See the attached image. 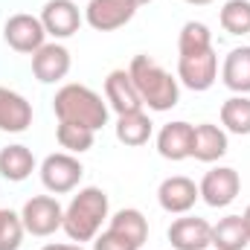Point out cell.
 Wrapping results in <instances>:
<instances>
[{
	"instance_id": "obj_12",
	"label": "cell",
	"mask_w": 250,
	"mask_h": 250,
	"mask_svg": "<svg viewBox=\"0 0 250 250\" xmlns=\"http://www.w3.org/2000/svg\"><path fill=\"white\" fill-rule=\"evenodd\" d=\"M166 236L175 250H207L212 245V224L198 215H184L172 221Z\"/></svg>"
},
{
	"instance_id": "obj_30",
	"label": "cell",
	"mask_w": 250,
	"mask_h": 250,
	"mask_svg": "<svg viewBox=\"0 0 250 250\" xmlns=\"http://www.w3.org/2000/svg\"><path fill=\"white\" fill-rule=\"evenodd\" d=\"M242 218H245V227H248V236H250V204H248V209L242 212Z\"/></svg>"
},
{
	"instance_id": "obj_31",
	"label": "cell",
	"mask_w": 250,
	"mask_h": 250,
	"mask_svg": "<svg viewBox=\"0 0 250 250\" xmlns=\"http://www.w3.org/2000/svg\"><path fill=\"white\" fill-rule=\"evenodd\" d=\"M184 3H189V6H209L212 0H184Z\"/></svg>"
},
{
	"instance_id": "obj_9",
	"label": "cell",
	"mask_w": 250,
	"mask_h": 250,
	"mask_svg": "<svg viewBox=\"0 0 250 250\" xmlns=\"http://www.w3.org/2000/svg\"><path fill=\"white\" fill-rule=\"evenodd\" d=\"M137 9L140 6L134 0H87L84 21L96 32H114V29H123L125 23H131Z\"/></svg>"
},
{
	"instance_id": "obj_19",
	"label": "cell",
	"mask_w": 250,
	"mask_h": 250,
	"mask_svg": "<svg viewBox=\"0 0 250 250\" xmlns=\"http://www.w3.org/2000/svg\"><path fill=\"white\" fill-rule=\"evenodd\" d=\"M221 82L239 96L250 93V47H236L227 53L221 64Z\"/></svg>"
},
{
	"instance_id": "obj_24",
	"label": "cell",
	"mask_w": 250,
	"mask_h": 250,
	"mask_svg": "<svg viewBox=\"0 0 250 250\" xmlns=\"http://www.w3.org/2000/svg\"><path fill=\"white\" fill-rule=\"evenodd\" d=\"M56 140L67 154H84L93 148L96 143V131L84 128V125H73V123H59L56 128Z\"/></svg>"
},
{
	"instance_id": "obj_32",
	"label": "cell",
	"mask_w": 250,
	"mask_h": 250,
	"mask_svg": "<svg viewBox=\"0 0 250 250\" xmlns=\"http://www.w3.org/2000/svg\"><path fill=\"white\" fill-rule=\"evenodd\" d=\"M134 3H137V6H146V3H151V0H134Z\"/></svg>"
},
{
	"instance_id": "obj_29",
	"label": "cell",
	"mask_w": 250,
	"mask_h": 250,
	"mask_svg": "<svg viewBox=\"0 0 250 250\" xmlns=\"http://www.w3.org/2000/svg\"><path fill=\"white\" fill-rule=\"evenodd\" d=\"M41 250H84V248H82V245H62V242L56 245V242H53V245H44Z\"/></svg>"
},
{
	"instance_id": "obj_14",
	"label": "cell",
	"mask_w": 250,
	"mask_h": 250,
	"mask_svg": "<svg viewBox=\"0 0 250 250\" xmlns=\"http://www.w3.org/2000/svg\"><path fill=\"white\" fill-rule=\"evenodd\" d=\"M105 102L117 117L131 114V111H143V99H140L128 70H111L108 73V79H105Z\"/></svg>"
},
{
	"instance_id": "obj_27",
	"label": "cell",
	"mask_w": 250,
	"mask_h": 250,
	"mask_svg": "<svg viewBox=\"0 0 250 250\" xmlns=\"http://www.w3.org/2000/svg\"><path fill=\"white\" fill-rule=\"evenodd\" d=\"M23 221L18 212L0 207V250H21L23 245Z\"/></svg>"
},
{
	"instance_id": "obj_16",
	"label": "cell",
	"mask_w": 250,
	"mask_h": 250,
	"mask_svg": "<svg viewBox=\"0 0 250 250\" xmlns=\"http://www.w3.org/2000/svg\"><path fill=\"white\" fill-rule=\"evenodd\" d=\"M192 134H195V125L184 123V120L166 123L157 131V154L172 163L192 157Z\"/></svg>"
},
{
	"instance_id": "obj_11",
	"label": "cell",
	"mask_w": 250,
	"mask_h": 250,
	"mask_svg": "<svg viewBox=\"0 0 250 250\" xmlns=\"http://www.w3.org/2000/svg\"><path fill=\"white\" fill-rule=\"evenodd\" d=\"M201 192H198V184L187 178V175H172L166 178L160 187H157V204L172 212V215H187L189 209L198 204Z\"/></svg>"
},
{
	"instance_id": "obj_1",
	"label": "cell",
	"mask_w": 250,
	"mask_h": 250,
	"mask_svg": "<svg viewBox=\"0 0 250 250\" xmlns=\"http://www.w3.org/2000/svg\"><path fill=\"white\" fill-rule=\"evenodd\" d=\"M111 218V204L108 192L99 187H84L73 195V201L64 207L62 230L67 233L70 242H93L102 233V224Z\"/></svg>"
},
{
	"instance_id": "obj_20",
	"label": "cell",
	"mask_w": 250,
	"mask_h": 250,
	"mask_svg": "<svg viewBox=\"0 0 250 250\" xmlns=\"http://www.w3.org/2000/svg\"><path fill=\"white\" fill-rule=\"evenodd\" d=\"M108 230L117 233V236H123V239H128V242L137 245V248H143L146 239H148V221H146V215H143L140 209H134V207L117 209V212L108 218Z\"/></svg>"
},
{
	"instance_id": "obj_21",
	"label": "cell",
	"mask_w": 250,
	"mask_h": 250,
	"mask_svg": "<svg viewBox=\"0 0 250 250\" xmlns=\"http://www.w3.org/2000/svg\"><path fill=\"white\" fill-rule=\"evenodd\" d=\"M114 131H117V140H120L123 146L137 148V146H146V143L151 140L154 123L148 120L146 111H131V114H120V117H117Z\"/></svg>"
},
{
	"instance_id": "obj_2",
	"label": "cell",
	"mask_w": 250,
	"mask_h": 250,
	"mask_svg": "<svg viewBox=\"0 0 250 250\" xmlns=\"http://www.w3.org/2000/svg\"><path fill=\"white\" fill-rule=\"evenodd\" d=\"M128 73L143 99V108L163 114L181 102V82L169 70H163L151 56H134L128 64Z\"/></svg>"
},
{
	"instance_id": "obj_13",
	"label": "cell",
	"mask_w": 250,
	"mask_h": 250,
	"mask_svg": "<svg viewBox=\"0 0 250 250\" xmlns=\"http://www.w3.org/2000/svg\"><path fill=\"white\" fill-rule=\"evenodd\" d=\"M70 64H73L70 50L59 41H53V44H44L38 53H32V76L41 84H56L70 73Z\"/></svg>"
},
{
	"instance_id": "obj_7",
	"label": "cell",
	"mask_w": 250,
	"mask_h": 250,
	"mask_svg": "<svg viewBox=\"0 0 250 250\" xmlns=\"http://www.w3.org/2000/svg\"><path fill=\"white\" fill-rule=\"evenodd\" d=\"M198 192H201V201H204L207 207L224 209V207H230V204L239 198V192H242V178H239V172L230 169V166H215V169H209V172L201 178Z\"/></svg>"
},
{
	"instance_id": "obj_22",
	"label": "cell",
	"mask_w": 250,
	"mask_h": 250,
	"mask_svg": "<svg viewBox=\"0 0 250 250\" xmlns=\"http://www.w3.org/2000/svg\"><path fill=\"white\" fill-rule=\"evenodd\" d=\"M250 245L248 227L242 215H224L212 224V248L218 250H245Z\"/></svg>"
},
{
	"instance_id": "obj_17",
	"label": "cell",
	"mask_w": 250,
	"mask_h": 250,
	"mask_svg": "<svg viewBox=\"0 0 250 250\" xmlns=\"http://www.w3.org/2000/svg\"><path fill=\"white\" fill-rule=\"evenodd\" d=\"M227 148H230V140H227V131L221 125L212 123L195 125V134H192V157L195 160L215 163L227 154Z\"/></svg>"
},
{
	"instance_id": "obj_3",
	"label": "cell",
	"mask_w": 250,
	"mask_h": 250,
	"mask_svg": "<svg viewBox=\"0 0 250 250\" xmlns=\"http://www.w3.org/2000/svg\"><path fill=\"white\" fill-rule=\"evenodd\" d=\"M53 111L59 117V123H73L84 125L90 131H99L108 125V102L87 84H64L53 96Z\"/></svg>"
},
{
	"instance_id": "obj_18",
	"label": "cell",
	"mask_w": 250,
	"mask_h": 250,
	"mask_svg": "<svg viewBox=\"0 0 250 250\" xmlns=\"http://www.w3.org/2000/svg\"><path fill=\"white\" fill-rule=\"evenodd\" d=\"M35 172V154L29 146L23 143H12L6 148H0V175L12 184H21L26 181L29 175Z\"/></svg>"
},
{
	"instance_id": "obj_5",
	"label": "cell",
	"mask_w": 250,
	"mask_h": 250,
	"mask_svg": "<svg viewBox=\"0 0 250 250\" xmlns=\"http://www.w3.org/2000/svg\"><path fill=\"white\" fill-rule=\"evenodd\" d=\"M41 184L47 192L53 195H67L79 187L82 175H84V166L79 163L76 154H67V151H56V154H47L44 163H41Z\"/></svg>"
},
{
	"instance_id": "obj_8",
	"label": "cell",
	"mask_w": 250,
	"mask_h": 250,
	"mask_svg": "<svg viewBox=\"0 0 250 250\" xmlns=\"http://www.w3.org/2000/svg\"><path fill=\"white\" fill-rule=\"evenodd\" d=\"M218 79V56L215 50H204V53H192V56H178V82L195 90L204 93L215 84Z\"/></svg>"
},
{
	"instance_id": "obj_4",
	"label": "cell",
	"mask_w": 250,
	"mask_h": 250,
	"mask_svg": "<svg viewBox=\"0 0 250 250\" xmlns=\"http://www.w3.org/2000/svg\"><path fill=\"white\" fill-rule=\"evenodd\" d=\"M21 221H23V230L29 236L47 239L56 230H62L64 207L59 204V198H53V195H32L23 204V209H21Z\"/></svg>"
},
{
	"instance_id": "obj_28",
	"label": "cell",
	"mask_w": 250,
	"mask_h": 250,
	"mask_svg": "<svg viewBox=\"0 0 250 250\" xmlns=\"http://www.w3.org/2000/svg\"><path fill=\"white\" fill-rule=\"evenodd\" d=\"M93 250H140V248H137V245H131V242L123 239V236H117V233L105 230V233H99V236L93 239Z\"/></svg>"
},
{
	"instance_id": "obj_10",
	"label": "cell",
	"mask_w": 250,
	"mask_h": 250,
	"mask_svg": "<svg viewBox=\"0 0 250 250\" xmlns=\"http://www.w3.org/2000/svg\"><path fill=\"white\" fill-rule=\"evenodd\" d=\"M38 18H41L47 35H53L56 41H64V38L76 35L82 21H84V15L79 12V6L73 0H47Z\"/></svg>"
},
{
	"instance_id": "obj_26",
	"label": "cell",
	"mask_w": 250,
	"mask_h": 250,
	"mask_svg": "<svg viewBox=\"0 0 250 250\" xmlns=\"http://www.w3.org/2000/svg\"><path fill=\"white\" fill-rule=\"evenodd\" d=\"M221 29L227 35H248L250 32V0H227L221 15Z\"/></svg>"
},
{
	"instance_id": "obj_23",
	"label": "cell",
	"mask_w": 250,
	"mask_h": 250,
	"mask_svg": "<svg viewBox=\"0 0 250 250\" xmlns=\"http://www.w3.org/2000/svg\"><path fill=\"white\" fill-rule=\"evenodd\" d=\"M221 128L227 134H239L248 137L250 134V96H230L221 105Z\"/></svg>"
},
{
	"instance_id": "obj_6",
	"label": "cell",
	"mask_w": 250,
	"mask_h": 250,
	"mask_svg": "<svg viewBox=\"0 0 250 250\" xmlns=\"http://www.w3.org/2000/svg\"><path fill=\"white\" fill-rule=\"evenodd\" d=\"M3 41L15 50V53H38L47 44V29L41 23L38 15H26L18 12L3 23Z\"/></svg>"
},
{
	"instance_id": "obj_25",
	"label": "cell",
	"mask_w": 250,
	"mask_h": 250,
	"mask_svg": "<svg viewBox=\"0 0 250 250\" xmlns=\"http://www.w3.org/2000/svg\"><path fill=\"white\" fill-rule=\"evenodd\" d=\"M212 47V32L207 23L201 21H187L181 26V35H178V53L181 56H192V53H204Z\"/></svg>"
},
{
	"instance_id": "obj_15",
	"label": "cell",
	"mask_w": 250,
	"mask_h": 250,
	"mask_svg": "<svg viewBox=\"0 0 250 250\" xmlns=\"http://www.w3.org/2000/svg\"><path fill=\"white\" fill-rule=\"evenodd\" d=\"M32 125V102L12 87L0 84V131L3 134H23Z\"/></svg>"
}]
</instances>
